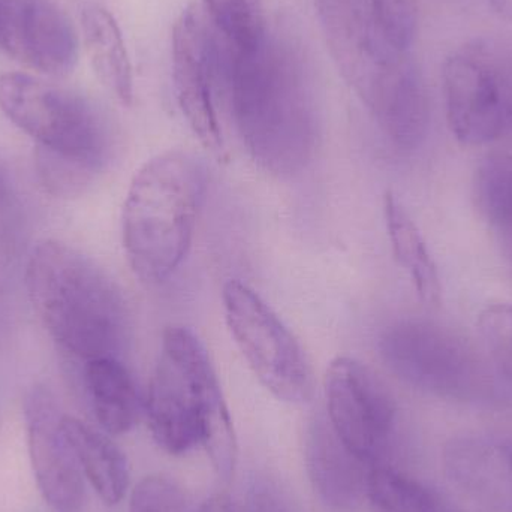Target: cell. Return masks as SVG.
Listing matches in <instances>:
<instances>
[{"label": "cell", "instance_id": "14", "mask_svg": "<svg viewBox=\"0 0 512 512\" xmlns=\"http://www.w3.org/2000/svg\"><path fill=\"white\" fill-rule=\"evenodd\" d=\"M306 466L319 498L336 511H352L366 493L361 463L324 417L310 424L306 436Z\"/></svg>", "mask_w": 512, "mask_h": 512}, {"label": "cell", "instance_id": "23", "mask_svg": "<svg viewBox=\"0 0 512 512\" xmlns=\"http://www.w3.org/2000/svg\"><path fill=\"white\" fill-rule=\"evenodd\" d=\"M129 512H191V505L179 484L150 475L132 490Z\"/></svg>", "mask_w": 512, "mask_h": 512}, {"label": "cell", "instance_id": "13", "mask_svg": "<svg viewBox=\"0 0 512 512\" xmlns=\"http://www.w3.org/2000/svg\"><path fill=\"white\" fill-rule=\"evenodd\" d=\"M0 48L27 68L65 77L78 60V36L51 0H0Z\"/></svg>", "mask_w": 512, "mask_h": 512}, {"label": "cell", "instance_id": "19", "mask_svg": "<svg viewBox=\"0 0 512 512\" xmlns=\"http://www.w3.org/2000/svg\"><path fill=\"white\" fill-rule=\"evenodd\" d=\"M366 495L375 512H457L429 487L388 466L367 469Z\"/></svg>", "mask_w": 512, "mask_h": 512}, {"label": "cell", "instance_id": "5", "mask_svg": "<svg viewBox=\"0 0 512 512\" xmlns=\"http://www.w3.org/2000/svg\"><path fill=\"white\" fill-rule=\"evenodd\" d=\"M0 108L36 141V171L50 194L80 195L107 165V123L80 95L32 75L3 74Z\"/></svg>", "mask_w": 512, "mask_h": 512}, {"label": "cell", "instance_id": "3", "mask_svg": "<svg viewBox=\"0 0 512 512\" xmlns=\"http://www.w3.org/2000/svg\"><path fill=\"white\" fill-rule=\"evenodd\" d=\"M26 285L36 315L72 357L119 358L131 318L119 286L92 259L63 243H41L30 256Z\"/></svg>", "mask_w": 512, "mask_h": 512}, {"label": "cell", "instance_id": "26", "mask_svg": "<svg viewBox=\"0 0 512 512\" xmlns=\"http://www.w3.org/2000/svg\"><path fill=\"white\" fill-rule=\"evenodd\" d=\"M246 512H298L291 496L274 481L255 480L248 492Z\"/></svg>", "mask_w": 512, "mask_h": 512}, {"label": "cell", "instance_id": "28", "mask_svg": "<svg viewBox=\"0 0 512 512\" xmlns=\"http://www.w3.org/2000/svg\"><path fill=\"white\" fill-rule=\"evenodd\" d=\"M493 12L502 20L512 23V0H487Z\"/></svg>", "mask_w": 512, "mask_h": 512}, {"label": "cell", "instance_id": "12", "mask_svg": "<svg viewBox=\"0 0 512 512\" xmlns=\"http://www.w3.org/2000/svg\"><path fill=\"white\" fill-rule=\"evenodd\" d=\"M24 414L30 463L42 498L56 512H84L83 472L63 432L56 397L45 387H33Z\"/></svg>", "mask_w": 512, "mask_h": 512}, {"label": "cell", "instance_id": "10", "mask_svg": "<svg viewBox=\"0 0 512 512\" xmlns=\"http://www.w3.org/2000/svg\"><path fill=\"white\" fill-rule=\"evenodd\" d=\"M328 423L366 466L381 465L396 426V403L378 376L349 357L330 364L325 376Z\"/></svg>", "mask_w": 512, "mask_h": 512}, {"label": "cell", "instance_id": "25", "mask_svg": "<svg viewBox=\"0 0 512 512\" xmlns=\"http://www.w3.org/2000/svg\"><path fill=\"white\" fill-rule=\"evenodd\" d=\"M17 210L5 180L0 176V288L14 273L20 249Z\"/></svg>", "mask_w": 512, "mask_h": 512}, {"label": "cell", "instance_id": "6", "mask_svg": "<svg viewBox=\"0 0 512 512\" xmlns=\"http://www.w3.org/2000/svg\"><path fill=\"white\" fill-rule=\"evenodd\" d=\"M206 185L203 164L182 150L150 159L132 180L123 207V246L143 282H164L188 255Z\"/></svg>", "mask_w": 512, "mask_h": 512}, {"label": "cell", "instance_id": "22", "mask_svg": "<svg viewBox=\"0 0 512 512\" xmlns=\"http://www.w3.org/2000/svg\"><path fill=\"white\" fill-rule=\"evenodd\" d=\"M367 6L381 32L396 47L411 51L418 26L415 0H367Z\"/></svg>", "mask_w": 512, "mask_h": 512}, {"label": "cell", "instance_id": "15", "mask_svg": "<svg viewBox=\"0 0 512 512\" xmlns=\"http://www.w3.org/2000/svg\"><path fill=\"white\" fill-rule=\"evenodd\" d=\"M62 427L81 471L99 498L107 505L119 504L129 486V466L125 454L104 433L77 418L63 415Z\"/></svg>", "mask_w": 512, "mask_h": 512}, {"label": "cell", "instance_id": "27", "mask_svg": "<svg viewBox=\"0 0 512 512\" xmlns=\"http://www.w3.org/2000/svg\"><path fill=\"white\" fill-rule=\"evenodd\" d=\"M200 512H239V510L231 501L230 496L216 495L204 502Z\"/></svg>", "mask_w": 512, "mask_h": 512}, {"label": "cell", "instance_id": "11", "mask_svg": "<svg viewBox=\"0 0 512 512\" xmlns=\"http://www.w3.org/2000/svg\"><path fill=\"white\" fill-rule=\"evenodd\" d=\"M207 23L197 6L183 9L174 23V90L180 110L201 146L224 161L227 155L215 104V78L221 57Z\"/></svg>", "mask_w": 512, "mask_h": 512}, {"label": "cell", "instance_id": "21", "mask_svg": "<svg viewBox=\"0 0 512 512\" xmlns=\"http://www.w3.org/2000/svg\"><path fill=\"white\" fill-rule=\"evenodd\" d=\"M204 6L230 50L254 44L267 24L259 0H204Z\"/></svg>", "mask_w": 512, "mask_h": 512}, {"label": "cell", "instance_id": "18", "mask_svg": "<svg viewBox=\"0 0 512 512\" xmlns=\"http://www.w3.org/2000/svg\"><path fill=\"white\" fill-rule=\"evenodd\" d=\"M384 218L394 258L411 277L415 291L424 303L439 304L442 288L438 267L414 219L390 191L384 197Z\"/></svg>", "mask_w": 512, "mask_h": 512}, {"label": "cell", "instance_id": "7", "mask_svg": "<svg viewBox=\"0 0 512 512\" xmlns=\"http://www.w3.org/2000/svg\"><path fill=\"white\" fill-rule=\"evenodd\" d=\"M451 134L465 146H484L512 131V48L475 39L457 48L442 69Z\"/></svg>", "mask_w": 512, "mask_h": 512}, {"label": "cell", "instance_id": "24", "mask_svg": "<svg viewBox=\"0 0 512 512\" xmlns=\"http://www.w3.org/2000/svg\"><path fill=\"white\" fill-rule=\"evenodd\" d=\"M484 346L508 372H512V304H492L478 316Z\"/></svg>", "mask_w": 512, "mask_h": 512}, {"label": "cell", "instance_id": "2", "mask_svg": "<svg viewBox=\"0 0 512 512\" xmlns=\"http://www.w3.org/2000/svg\"><path fill=\"white\" fill-rule=\"evenodd\" d=\"M328 50L391 143L415 149L429 131L426 83L411 51L376 26L367 0H316Z\"/></svg>", "mask_w": 512, "mask_h": 512}, {"label": "cell", "instance_id": "4", "mask_svg": "<svg viewBox=\"0 0 512 512\" xmlns=\"http://www.w3.org/2000/svg\"><path fill=\"white\" fill-rule=\"evenodd\" d=\"M146 408L162 450L179 456L203 445L216 474L231 480L237 465L233 420L209 354L189 328L164 331Z\"/></svg>", "mask_w": 512, "mask_h": 512}, {"label": "cell", "instance_id": "8", "mask_svg": "<svg viewBox=\"0 0 512 512\" xmlns=\"http://www.w3.org/2000/svg\"><path fill=\"white\" fill-rule=\"evenodd\" d=\"M225 319L237 348L258 381L286 403L310 402L315 390L312 367L294 334L245 283L225 285Z\"/></svg>", "mask_w": 512, "mask_h": 512}, {"label": "cell", "instance_id": "16", "mask_svg": "<svg viewBox=\"0 0 512 512\" xmlns=\"http://www.w3.org/2000/svg\"><path fill=\"white\" fill-rule=\"evenodd\" d=\"M84 45L99 81L129 105L134 99V77L128 50L113 15L96 3H87L81 11Z\"/></svg>", "mask_w": 512, "mask_h": 512}, {"label": "cell", "instance_id": "1", "mask_svg": "<svg viewBox=\"0 0 512 512\" xmlns=\"http://www.w3.org/2000/svg\"><path fill=\"white\" fill-rule=\"evenodd\" d=\"M230 108L252 159L277 176L301 173L318 140L312 62L297 33L267 23L254 44L230 50Z\"/></svg>", "mask_w": 512, "mask_h": 512}, {"label": "cell", "instance_id": "20", "mask_svg": "<svg viewBox=\"0 0 512 512\" xmlns=\"http://www.w3.org/2000/svg\"><path fill=\"white\" fill-rule=\"evenodd\" d=\"M474 195L481 215L512 233V159L492 156L478 167Z\"/></svg>", "mask_w": 512, "mask_h": 512}, {"label": "cell", "instance_id": "17", "mask_svg": "<svg viewBox=\"0 0 512 512\" xmlns=\"http://www.w3.org/2000/svg\"><path fill=\"white\" fill-rule=\"evenodd\" d=\"M84 384L96 420L105 432L123 435L135 426L140 415V402L134 381L119 358L87 361Z\"/></svg>", "mask_w": 512, "mask_h": 512}, {"label": "cell", "instance_id": "9", "mask_svg": "<svg viewBox=\"0 0 512 512\" xmlns=\"http://www.w3.org/2000/svg\"><path fill=\"white\" fill-rule=\"evenodd\" d=\"M378 349L385 366L397 378L439 396H465L484 378L477 351L432 322H394L382 331Z\"/></svg>", "mask_w": 512, "mask_h": 512}]
</instances>
